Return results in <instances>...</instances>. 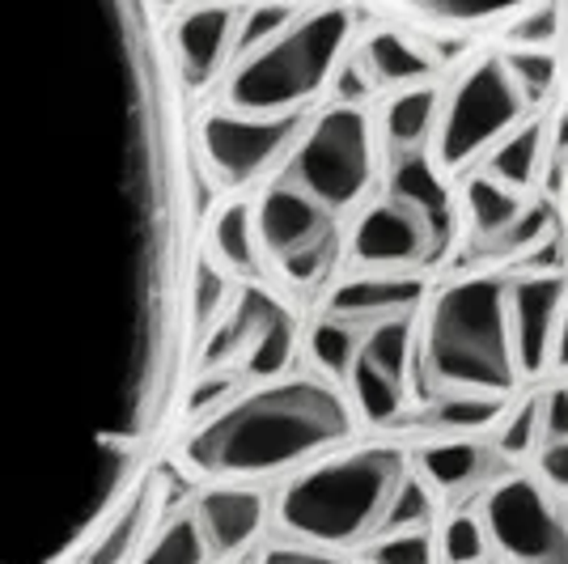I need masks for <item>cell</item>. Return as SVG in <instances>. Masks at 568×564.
<instances>
[{
	"label": "cell",
	"instance_id": "1",
	"mask_svg": "<svg viewBox=\"0 0 568 564\" xmlns=\"http://www.w3.org/2000/svg\"><path fill=\"white\" fill-rule=\"evenodd\" d=\"M353 429L356 407L344 386L318 374H284L237 391L221 412L195 424L183 459L209 480L260 484L327 459Z\"/></svg>",
	"mask_w": 568,
	"mask_h": 564
},
{
	"label": "cell",
	"instance_id": "2",
	"mask_svg": "<svg viewBox=\"0 0 568 564\" xmlns=\"http://www.w3.org/2000/svg\"><path fill=\"white\" fill-rule=\"evenodd\" d=\"M416 374L425 400L437 395H497L518 391V349L509 323V289L497 276H463L428 306Z\"/></svg>",
	"mask_w": 568,
	"mask_h": 564
},
{
	"label": "cell",
	"instance_id": "3",
	"mask_svg": "<svg viewBox=\"0 0 568 564\" xmlns=\"http://www.w3.org/2000/svg\"><path fill=\"white\" fill-rule=\"evenodd\" d=\"M412 475L399 446H361L302 467L276 496V522L288 540L353 552L382 535L390 505Z\"/></svg>",
	"mask_w": 568,
	"mask_h": 564
},
{
	"label": "cell",
	"instance_id": "4",
	"mask_svg": "<svg viewBox=\"0 0 568 564\" xmlns=\"http://www.w3.org/2000/svg\"><path fill=\"white\" fill-rule=\"evenodd\" d=\"M353 43L344 4H314L284 26L272 43L242 56L225 77V107L242 115H302L335 81Z\"/></svg>",
	"mask_w": 568,
	"mask_h": 564
},
{
	"label": "cell",
	"instance_id": "5",
	"mask_svg": "<svg viewBox=\"0 0 568 564\" xmlns=\"http://www.w3.org/2000/svg\"><path fill=\"white\" fill-rule=\"evenodd\" d=\"M288 179L332 212L356 209L378 179V128L361 107L335 102L306 123L288 158Z\"/></svg>",
	"mask_w": 568,
	"mask_h": 564
},
{
	"label": "cell",
	"instance_id": "6",
	"mask_svg": "<svg viewBox=\"0 0 568 564\" xmlns=\"http://www.w3.org/2000/svg\"><path fill=\"white\" fill-rule=\"evenodd\" d=\"M521 115L526 98L505 69V56H484L458 77V85L446 98L433 137V158L442 170L458 174L471 162H484L518 128Z\"/></svg>",
	"mask_w": 568,
	"mask_h": 564
},
{
	"label": "cell",
	"instance_id": "7",
	"mask_svg": "<svg viewBox=\"0 0 568 564\" xmlns=\"http://www.w3.org/2000/svg\"><path fill=\"white\" fill-rule=\"evenodd\" d=\"M323 200H314L302 183L284 174L281 183L260 195L255 204V230H260L263 259L281 272L293 289H318L332 276L339 259V225Z\"/></svg>",
	"mask_w": 568,
	"mask_h": 564
},
{
	"label": "cell",
	"instance_id": "8",
	"mask_svg": "<svg viewBox=\"0 0 568 564\" xmlns=\"http://www.w3.org/2000/svg\"><path fill=\"white\" fill-rule=\"evenodd\" d=\"M479 517L505 564H568V514L544 480H497L484 493Z\"/></svg>",
	"mask_w": 568,
	"mask_h": 564
},
{
	"label": "cell",
	"instance_id": "9",
	"mask_svg": "<svg viewBox=\"0 0 568 564\" xmlns=\"http://www.w3.org/2000/svg\"><path fill=\"white\" fill-rule=\"evenodd\" d=\"M302 132V115H242L221 102L200 119V153L221 188H246L288 162Z\"/></svg>",
	"mask_w": 568,
	"mask_h": 564
},
{
	"label": "cell",
	"instance_id": "10",
	"mask_svg": "<svg viewBox=\"0 0 568 564\" xmlns=\"http://www.w3.org/2000/svg\"><path fill=\"white\" fill-rule=\"evenodd\" d=\"M416 353H420V335H416L412 314L365 331V344H361L353 374H348V400H353L361 421H399L403 407H407V386L416 374Z\"/></svg>",
	"mask_w": 568,
	"mask_h": 564
},
{
	"label": "cell",
	"instance_id": "11",
	"mask_svg": "<svg viewBox=\"0 0 568 564\" xmlns=\"http://www.w3.org/2000/svg\"><path fill=\"white\" fill-rule=\"evenodd\" d=\"M446 246L450 242L437 234V225L399 195H382L378 204H369L348 238V251L365 272L395 276H416L433 259L446 255Z\"/></svg>",
	"mask_w": 568,
	"mask_h": 564
},
{
	"label": "cell",
	"instance_id": "12",
	"mask_svg": "<svg viewBox=\"0 0 568 564\" xmlns=\"http://www.w3.org/2000/svg\"><path fill=\"white\" fill-rule=\"evenodd\" d=\"M237 18H242V4L234 0H195L174 18L170 51H174L179 81L191 94H204L221 77H230L237 51Z\"/></svg>",
	"mask_w": 568,
	"mask_h": 564
},
{
	"label": "cell",
	"instance_id": "13",
	"mask_svg": "<svg viewBox=\"0 0 568 564\" xmlns=\"http://www.w3.org/2000/svg\"><path fill=\"white\" fill-rule=\"evenodd\" d=\"M191 514L200 522L204 540L213 547L216 564H237L251 552H260L267 522L276 517L272 496L260 484H242V480H213V489H204L200 501L191 505Z\"/></svg>",
	"mask_w": 568,
	"mask_h": 564
},
{
	"label": "cell",
	"instance_id": "14",
	"mask_svg": "<svg viewBox=\"0 0 568 564\" xmlns=\"http://www.w3.org/2000/svg\"><path fill=\"white\" fill-rule=\"evenodd\" d=\"M565 302L568 281L560 272H530L509 289V323H514V349H518L521 374L539 377L551 365Z\"/></svg>",
	"mask_w": 568,
	"mask_h": 564
},
{
	"label": "cell",
	"instance_id": "15",
	"mask_svg": "<svg viewBox=\"0 0 568 564\" xmlns=\"http://www.w3.org/2000/svg\"><path fill=\"white\" fill-rule=\"evenodd\" d=\"M425 302V281L420 276H395V272H365L353 281L335 284L323 314L356 323V328H378L390 319H407Z\"/></svg>",
	"mask_w": 568,
	"mask_h": 564
},
{
	"label": "cell",
	"instance_id": "16",
	"mask_svg": "<svg viewBox=\"0 0 568 564\" xmlns=\"http://www.w3.org/2000/svg\"><path fill=\"white\" fill-rule=\"evenodd\" d=\"M416 471L433 484V493L446 501H463L471 493H488L500 475V450L484 446L475 437H446L428 442L416 454Z\"/></svg>",
	"mask_w": 568,
	"mask_h": 564
},
{
	"label": "cell",
	"instance_id": "17",
	"mask_svg": "<svg viewBox=\"0 0 568 564\" xmlns=\"http://www.w3.org/2000/svg\"><path fill=\"white\" fill-rule=\"evenodd\" d=\"M158 522H162V484L144 480L119 501L115 514L102 522V531H94L81 564H136Z\"/></svg>",
	"mask_w": 568,
	"mask_h": 564
},
{
	"label": "cell",
	"instance_id": "18",
	"mask_svg": "<svg viewBox=\"0 0 568 564\" xmlns=\"http://www.w3.org/2000/svg\"><path fill=\"white\" fill-rule=\"evenodd\" d=\"M386 195H399L412 209H420L437 225V234L450 242L454 238V195L446 188V174L437 158L420 153H403L390 158V174H386Z\"/></svg>",
	"mask_w": 568,
	"mask_h": 564
},
{
	"label": "cell",
	"instance_id": "19",
	"mask_svg": "<svg viewBox=\"0 0 568 564\" xmlns=\"http://www.w3.org/2000/svg\"><path fill=\"white\" fill-rule=\"evenodd\" d=\"M442 107L446 98L433 85H412V90H399L382 107V123H378V141L386 144L390 158H403V153H420L428 144V137H437V123H442Z\"/></svg>",
	"mask_w": 568,
	"mask_h": 564
},
{
	"label": "cell",
	"instance_id": "20",
	"mask_svg": "<svg viewBox=\"0 0 568 564\" xmlns=\"http://www.w3.org/2000/svg\"><path fill=\"white\" fill-rule=\"evenodd\" d=\"M361 60H365V69L374 77V85L378 90H412V85H425L433 69H437V60L428 56L416 39H407L399 30H374V34H365V43L356 51Z\"/></svg>",
	"mask_w": 568,
	"mask_h": 564
},
{
	"label": "cell",
	"instance_id": "21",
	"mask_svg": "<svg viewBox=\"0 0 568 564\" xmlns=\"http://www.w3.org/2000/svg\"><path fill=\"white\" fill-rule=\"evenodd\" d=\"M407 22L433 26V30H479L493 22H518L526 9L544 0H382Z\"/></svg>",
	"mask_w": 568,
	"mask_h": 564
},
{
	"label": "cell",
	"instance_id": "22",
	"mask_svg": "<svg viewBox=\"0 0 568 564\" xmlns=\"http://www.w3.org/2000/svg\"><path fill=\"white\" fill-rule=\"evenodd\" d=\"M293 356H297V319L281 302L263 319V328L251 335V344H246V353L234 370L246 382H276L293 370Z\"/></svg>",
	"mask_w": 568,
	"mask_h": 564
},
{
	"label": "cell",
	"instance_id": "23",
	"mask_svg": "<svg viewBox=\"0 0 568 564\" xmlns=\"http://www.w3.org/2000/svg\"><path fill=\"white\" fill-rule=\"evenodd\" d=\"M209 251L213 259L225 268V272H237V276H255L263 263V246H260V230H255V209L251 204H225L216 212L213 230H209Z\"/></svg>",
	"mask_w": 568,
	"mask_h": 564
},
{
	"label": "cell",
	"instance_id": "24",
	"mask_svg": "<svg viewBox=\"0 0 568 564\" xmlns=\"http://www.w3.org/2000/svg\"><path fill=\"white\" fill-rule=\"evenodd\" d=\"M463 204H467V225H471V238L479 251H488L521 212H526V200L518 191H509L505 183H497L493 174H475L467 179V191H463Z\"/></svg>",
	"mask_w": 568,
	"mask_h": 564
},
{
	"label": "cell",
	"instance_id": "25",
	"mask_svg": "<svg viewBox=\"0 0 568 564\" xmlns=\"http://www.w3.org/2000/svg\"><path fill=\"white\" fill-rule=\"evenodd\" d=\"M547 128L544 123H518L505 141L484 158V174H493L497 183H505L509 191H526L539 179V165L547 162Z\"/></svg>",
	"mask_w": 568,
	"mask_h": 564
},
{
	"label": "cell",
	"instance_id": "26",
	"mask_svg": "<svg viewBox=\"0 0 568 564\" xmlns=\"http://www.w3.org/2000/svg\"><path fill=\"white\" fill-rule=\"evenodd\" d=\"M365 331L356 323H344V319H332L323 314L306 335V356L314 365V374L335 382V386H348V374H353V361L365 344Z\"/></svg>",
	"mask_w": 568,
	"mask_h": 564
},
{
	"label": "cell",
	"instance_id": "27",
	"mask_svg": "<svg viewBox=\"0 0 568 564\" xmlns=\"http://www.w3.org/2000/svg\"><path fill=\"white\" fill-rule=\"evenodd\" d=\"M136 564H216V561L209 540H204V531H200V522H195V514L183 510V514H170L158 522V531H153V540L144 543Z\"/></svg>",
	"mask_w": 568,
	"mask_h": 564
},
{
	"label": "cell",
	"instance_id": "28",
	"mask_svg": "<svg viewBox=\"0 0 568 564\" xmlns=\"http://www.w3.org/2000/svg\"><path fill=\"white\" fill-rule=\"evenodd\" d=\"M500 421H505V400L497 395H437L425 412V424L450 437H471Z\"/></svg>",
	"mask_w": 568,
	"mask_h": 564
},
{
	"label": "cell",
	"instance_id": "29",
	"mask_svg": "<svg viewBox=\"0 0 568 564\" xmlns=\"http://www.w3.org/2000/svg\"><path fill=\"white\" fill-rule=\"evenodd\" d=\"M230 302H234L230 272L216 259H200L195 263V281H191V319H195L200 335H209L221 323V314L230 310Z\"/></svg>",
	"mask_w": 568,
	"mask_h": 564
},
{
	"label": "cell",
	"instance_id": "30",
	"mask_svg": "<svg viewBox=\"0 0 568 564\" xmlns=\"http://www.w3.org/2000/svg\"><path fill=\"white\" fill-rule=\"evenodd\" d=\"M293 18H297V9H293V4H284V0H255V4H242L234 64L242 60V56L260 51L263 43H272V39H276Z\"/></svg>",
	"mask_w": 568,
	"mask_h": 564
},
{
	"label": "cell",
	"instance_id": "31",
	"mask_svg": "<svg viewBox=\"0 0 568 564\" xmlns=\"http://www.w3.org/2000/svg\"><path fill=\"white\" fill-rule=\"evenodd\" d=\"M433 517H437V493H433V484H428L420 471H412V475H407V484L399 489V496H395V505H390V517H386L382 535L428 531V526H433Z\"/></svg>",
	"mask_w": 568,
	"mask_h": 564
},
{
	"label": "cell",
	"instance_id": "32",
	"mask_svg": "<svg viewBox=\"0 0 568 564\" xmlns=\"http://www.w3.org/2000/svg\"><path fill=\"white\" fill-rule=\"evenodd\" d=\"M505 69L526 98V107H539L556 90V56L547 48H509L505 51Z\"/></svg>",
	"mask_w": 568,
	"mask_h": 564
},
{
	"label": "cell",
	"instance_id": "33",
	"mask_svg": "<svg viewBox=\"0 0 568 564\" xmlns=\"http://www.w3.org/2000/svg\"><path fill=\"white\" fill-rule=\"evenodd\" d=\"M437 552H442V564H484L493 556V540H488L484 517L454 514L437 535Z\"/></svg>",
	"mask_w": 568,
	"mask_h": 564
},
{
	"label": "cell",
	"instance_id": "34",
	"mask_svg": "<svg viewBox=\"0 0 568 564\" xmlns=\"http://www.w3.org/2000/svg\"><path fill=\"white\" fill-rule=\"evenodd\" d=\"M539 442H544V403L526 400V403H518V412H509V416L500 421L497 450H500V459H526Z\"/></svg>",
	"mask_w": 568,
	"mask_h": 564
},
{
	"label": "cell",
	"instance_id": "35",
	"mask_svg": "<svg viewBox=\"0 0 568 564\" xmlns=\"http://www.w3.org/2000/svg\"><path fill=\"white\" fill-rule=\"evenodd\" d=\"M560 22H565V4L560 0H544L535 9H526L518 22H509L505 43L509 48H547L560 39Z\"/></svg>",
	"mask_w": 568,
	"mask_h": 564
},
{
	"label": "cell",
	"instance_id": "36",
	"mask_svg": "<svg viewBox=\"0 0 568 564\" xmlns=\"http://www.w3.org/2000/svg\"><path fill=\"white\" fill-rule=\"evenodd\" d=\"M369 564H442L433 531H403V535H382L365 552Z\"/></svg>",
	"mask_w": 568,
	"mask_h": 564
},
{
	"label": "cell",
	"instance_id": "37",
	"mask_svg": "<svg viewBox=\"0 0 568 564\" xmlns=\"http://www.w3.org/2000/svg\"><path fill=\"white\" fill-rule=\"evenodd\" d=\"M242 382H246V377L237 374V370H204V377L191 386L187 416L191 421H209L213 412H221L225 403L234 400Z\"/></svg>",
	"mask_w": 568,
	"mask_h": 564
},
{
	"label": "cell",
	"instance_id": "38",
	"mask_svg": "<svg viewBox=\"0 0 568 564\" xmlns=\"http://www.w3.org/2000/svg\"><path fill=\"white\" fill-rule=\"evenodd\" d=\"M255 564H369V561H353L348 552L314 547V543H302V540H276V543H263L260 552H255Z\"/></svg>",
	"mask_w": 568,
	"mask_h": 564
},
{
	"label": "cell",
	"instance_id": "39",
	"mask_svg": "<svg viewBox=\"0 0 568 564\" xmlns=\"http://www.w3.org/2000/svg\"><path fill=\"white\" fill-rule=\"evenodd\" d=\"M332 90H335V102L361 107L378 85H374V77H369V69H365V60H361V56H348V60L339 64V72H335Z\"/></svg>",
	"mask_w": 568,
	"mask_h": 564
},
{
	"label": "cell",
	"instance_id": "40",
	"mask_svg": "<svg viewBox=\"0 0 568 564\" xmlns=\"http://www.w3.org/2000/svg\"><path fill=\"white\" fill-rule=\"evenodd\" d=\"M539 475H544L551 493L568 501V437L565 442H547L544 454H539Z\"/></svg>",
	"mask_w": 568,
	"mask_h": 564
},
{
	"label": "cell",
	"instance_id": "41",
	"mask_svg": "<svg viewBox=\"0 0 568 564\" xmlns=\"http://www.w3.org/2000/svg\"><path fill=\"white\" fill-rule=\"evenodd\" d=\"M544 403V446L547 442H565L568 437V386H551L547 395H539Z\"/></svg>",
	"mask_w": 568,
	"mask_h": 564
},
{
	"label": "cell",
	"instance_id": "42",
	"mask_svg": "<svg viewBox=\"0 0 568 564\" xmlns=\"http://www.w3.org/2000/svg\"><path fill=\"white\" fill-rule=\"evenodd\" d=\"M547 144H551V158L560 162V158H568V111H560L556 115V128L547 132Z\"/></svg>",
	"mask_w": 568,
	"mask_h": 564
},
{
	"label": "cell",
	"instance_id": "43",
	"mask_svg": "<svg viewBox=\"0 0 568 564\" xmlns=\"http://www.w3.org/2000/svg\"><path fill=\"white\" fill-rule=\"evenodd\" d=\"M551 365L568 374V302H565V319H560V331H556V349H551Z\"/></svg>",
	"mask_w": 568,
	"mask_h": 564
},
{
	"label": "cell",
	"instance_id": "44",
	"mask_svg": "<svg viewBox=\"0 0 568 564\" xmlns=\"http://www.w3.org/2000/svg\"><path fill=\"white\" fill-rule=\"evenodd\" d=\"M284 4H293V9H302V4H323V0H284Z\"/></svg>",
	"mask_w": 568,
	"mask_h": 564
},
{
	"label": "cell",
	"instance_id": "45",
	"mask_svg": "<svg viewBox=\"0 0 568 564\" xmlns=\"http://www.w3.org/2000/svg\"><path fill=\"white\" fill-rule=\"evenodd\" d=\"M565 514H568V501H565Z\"/></svg>",
	"mask_w": 568,
	"mask_h": 564
}]
</instances>
